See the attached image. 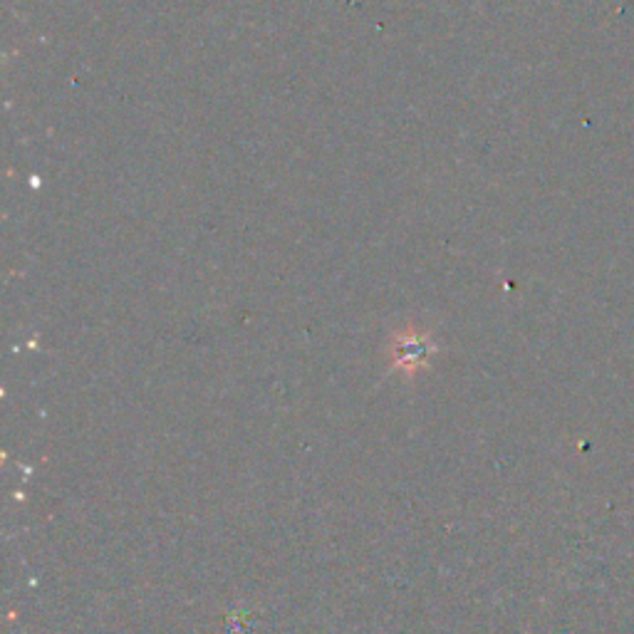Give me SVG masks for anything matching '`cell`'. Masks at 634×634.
Returning a JSON list of instances; mask_svg holds the SVG:
<instances>
[{
  "label": "cell",
  "instance_id": "cell-1",
  "mask_svg": "<svg viewBox=\"0 0 634 634\" xmlns=\"http://www.w3.org/2000/svg\"><path fill=\"white\" fill-rule=\"evenodd\" d=\"M427 352H429V344L424 342V340H419V337H411L409 342H404L399 347V359L401 362L416 364L427 357Z\"/></svg>",
  "mask_w": 634,
  "mask_h": 634
}]
</instances>
